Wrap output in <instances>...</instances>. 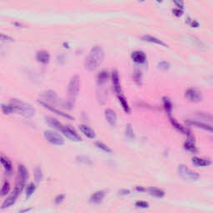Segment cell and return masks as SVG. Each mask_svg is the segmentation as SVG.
I'll return each mask as SVG.
<instances>
[{
    "label": "cell",
    "mask_w": 213,
    "mask_h": 213,
    "mask_svg": "<svg viewBox=\"0 0 213 213\" xmlns=\"http://www.w3.org/2000/svg\"><path fill=\"white\" fill-rule=\"evenodd\" d=\"M104 58L103 49L100 46H95L89 52L85 60V68L88 71H94L98 68Z\"/></svg>",
    "instance_id": "cell-1"
},
{
    "label": "cell",
    "mask_w": 213,
    "mask_h": 213,
    "mask_svg": "<svg viewBox=\"0 0 213 213\" xmlns=\"http://www.w3.org/2000/svg\"><path fill=\"white\" fill-rule=\"evenodd\" d=\"M46 119H47L48 124L50 125L51 127H54V128H56L58 131H60L62 134L65 136L67 138H68L69 140L76 141V142L82 140V138L77 133V132L75 130H73L72 127L65 126V125L61 123L60 122H58L57 120L52 118V117H47Z\"/></svg>",
    "instance_id": "cell-2"
},
{
    "label": "cell",
    "mask_w": 213,
    "mask_h": 213,
    "mask_svg": "<svg viewBox=\"0 0 213 213\" xmlns=\"http://www.w3.org/2000/svg\"><path fill=\"white\" fill-rule=\"evenodd\" d=\"M10 104H12V106L13 107L15 112H18V113H20L22 116H23L26 118H30L35 114L34 108L29 104L25 103L21 100L16 98L12 99Z\"/></svg>",
    "instance_id": "cell-3"
},
{
    "label": "cell",
    "mask_w": 213,
    "mask_h": 213,
    "mask_svg": "<svg viewBox=\"0 0 213 213\" xmlns=\"http://www.w3.org/2000/svg\"><path fill=\"white\" fill-rule=\"evenodd\" d=\"M79 88H80V81H79V78L78 76L75 75L73 78H71L70 82L68 83V98H69V103L72 104L75 102V100L78 97V92H79Z\"/></svg>",
    "instance_id": "cell-4"
},
{
    "label": "cell",
    "mask_w": 213,
    "mask_h": 213,
    "mask_svg": "<svg viewBox=\"0 0 213 213\" xmlns=\"http://www.w3.org/2000/svg\"><path fill=\"white\" fill-rule=\"evenodd\" d=\"M177 172L179 176L184 180H189V181H197L200 178V175L197 172H194L188 168L186 165H180L178 166Z\"/></svg>",
    "instance_id": "cell-5"
},
{
    "label": "cell",
    "mask_w": 213,
    "mask_h": 213,
    "mask_svg": "<svg viewBox=\"0 0 213 213\" xmlns=\"http://www.w3.org/2000/svg\"><path fill=\"white\" fill-rule=\"evenodd\" d=\"M45 139L52 145L62 146L64 144V140L58 133L51 130H47L43 133Z\"/></svg>",
    "instance_id": "cell-6"
},
{
    "label": "cell",
    "mask_w": 213,
    "mask_h": 213,
    "mask_svg": "<svg viewBox=\"0 0 213 213\" xmlns=\"http://www.w3.org/2000/svg\"><path fill=\"white\" fill-rule=\"evenodd\" d=\"M185 97L187 98L190 102L192 103H199L202 100V93L197 88H188L185 93Z\"/></svg>",
    "instance_id": "cell-7"
},
{
    "label": "cell",
    "mask_w": 213,
    "mask_h": 213,
    "mask_svg": "<svg viewBox=\"0 0 213 213\" xmlns=\"http://www.w3.org/2000/svg\"><path fill=\"white\" fill-rule=\"evenodd\" d=\"M28 170L23 165H19L18 167V177H17V182L16 185H18L20 187H24L25 186V182L28 179Z\"/></svg>",
    "instance_id": "cell-8"
},
{
    "label": "cell",
    "mask_w": 213,
    "mask_h": 213,
    "mask_svg": "<svg viewBox=\"0 0 213 213\" xmlns=\"http://www.w3.org/2000/svg\"><path fill=\"white\" fill-rule=\"evenodd\" d=\"M169 120H170V122H171V124H172V127H173L177 132H181V133L184 134V135H187V137H188V139H189V140H192V136L191 134L190 131L188 130L187 128H186L185 127H183L182 124H180L177 120L175 119V118H173V117H172L171 116H169Z\"/></svg>",
    "instance_id": "cell-9"
},
{
    "label": "cell",
    "mask_w": 213,
    "mask_h": 213,
    "mask_svg": "<svg viewBox=\"0 0 213 213\" xmlns=\"http://www.w3.org/2000/svg\"><path fill=\"white\" fill-rule=\"evenodd\" d=\"M21 192H22V191H21L20 189H18V187H15L14 191L11 193V195H9V196L7 197V199H6L5 201L4 202L1 209L4 210V209H5V208H8L9 207H11L12 205H13V204L15 203L18 197L19 196V194H20Z\"/></svg>",
    "instance_id": "cell-10"
},
{
    "label": "cell",
    "mask_w": 213,
    "mask_h": 213,
    "mask_svg": "<svg viewBox=\"0 0 213 213\" xmlns=\"http://www.w3.org/2000/svg\"><path fill=\"white\" fill-rule=\"evenodd\" d=\"M42 101L47 103H59V100L57 98V94L55 92L48 90L44 92L43 93L41 94V99Z\"/></svg>",
    "instance_id": "cell-11"
},
{
    "label": "cell",
    "mask_w": 213,
    "mask_h": 213,
    "mask_svg": "<svg viewBox=\"0 0 213 213\" xmlns=\"http://www.w3.org/2000/svg\"><path fill=\"white\" fill-rule=\"evenodd\" d=\"M38 103L41 104L42 106H43L45 108H47V109L50 110L51 112H53V113H56V114L59 115V116H62L63 117H66V118H68V119H73V117H72L70 115L67 114V113H64L63 112L57 109L56 108L52 107V105H50L49 103H45V102H43V101H42V100H38Z\"/></svg>",
    "instance_id": "cell-12"
},
{
    "label": "cell",
    "mask_w": 213,
    "mask_h": 213,
    "mask_svg": "<svg viewBox=\"0 0 213 213\" xmlns=\"http://www.w3.org/2000/svg\"><path fill=\"white\" fill-rule=\"evenodd\" d=\"M112 82H113V86L114 92L117 95L122 94V89H121V84H120L119 75L117 71H113L112 73Z\"/></svg>",
    "instance_id": "cell-13"
},
{
    "label": "cell",
    "mask_w": 213,
    "mask_h": 213,
    "mask_svg": "<svg viewBox=\"0 0 213 213\" xmlns=\"http://www.w3.org/2000/svg\"><path fill=\"white\" fill-rule=\"evenodd\" d=\"M105 117L108 121V124L114 127L116 124H117V114L113 110L108 108L105 110Z\"/></svg>",
    "instance_id": "cell-14"
},
{
    "label": "cell",
    "mask_w": 213,
    "mask_h": 213,
    "mask_svg": "<svg viewBox=\"0 0 213 213\" xmlns=\"http://www.w3.org/2000/svg\"><path fill=\"white\" fill-rule=\"evenodd\" d=\"M132 59L136 62V63H139V64H142L146 62V56L143 52L142 51H136V52H132Z\"/></svg>",
    "instance_id": "cell-15"
},
{
    "label": "cell",
    "mask_w": 213,
    "mask_h": 213,
    "mask_svg": "<svg viewBox=\"0 0 213 213\" xmlns=\"http://www.w3.org/2000/svg\"><path fill=\"white\" fill-rule=\"evenodd\" d=\"M79 128H80V131L82 132V133H83V135L86 136L88 138H90V139L95 138V137H96L95 132L91 127H89L88 126H87V125H81L79 127Z\"/></svg>",
    "instance_id": "cell-16"
},
{
    "label": "cell",
    "mask_w": 213,
    "mask_h": 213,
    "mask_svg": "<svg viewBox=\"0 0 213 213\" xmlns=\"http://www.w3.org/2000/svg\"><path fill=\"white\" fill-rule=\"evenodd\" d=\"M106 196V193L103 191H98V192H96L93 193L91 197H90V202L93 203H96V204H98V203L102 202L103 198Z\"/></svg>",
    "instance_id": "cell-17"
},
{
    "label": "cell",
    "mask_w": 213,
    "mask_h": 213,
    "mask_svg": "<svg viewBox=\"0 0 213 213\" xmlns=\"http://www.w3.org/2000/svg\"><path fill=\"white\" fill-rule=\"evenodd\" d=\"M187 123L189 125H192L194 127H197L198 128H202L204 130L209 131V132H213V127L210 126V125L205 124L202 122H199L197 121H191V120H187Z\"/></svg>",
    "instance_id": "cell-18"
},
{
    "label": "cell",
    "mask_w": 213,
    "mask_h": 213,
    "mask_svg": "<svg viewBox=\"0 0 213 213\" xmlns=\"http://www.w3.org/2000/svg\"><path fill=\"white\" fill-rule=\"evenodd\" d=\"M36 58L38 60V62L43 63V64H46V63L49 62L50 56H49L48 52H46V51H40V52H37Z\"/></svg>",
    "instance_id": "cell-19"
},
{
    "label": "cell",
    "mask_w": 213,
    "mask_h": 213,
    "mask_svg": "<svg viewBox=\"0 0 213 213\" xmlns=\"http://www.w3.org/2000/svg\"><path fill=\"white\" fill-rule=\"evenodd\" d=\"M1 162H2V165L4 166L6 173L10 175L13 172V166H12L11 161L4 156H1Z\"/></svg>",
    "instance_id": "cell-20"
},
{
    "label": "cell",
    "mask_w": 213,
    "mask_h": 213,
    "mask_svg": "<svg viewBox=\"0 0 213 213\" xmlns=\"http://www.w3.org/2000/svg\"><path fill=\"white\" fill-rule=\"evenodd\" d=\"M192 163L197 166H207L212 164V161L207 160V159L201 158V157L194 156L192 158Z\"/></svg>",
    "instance_id": "cell-21"
},
{
    "label": "cell",
    "mask_w": 213,
    "mask_h": 213,
    "mask_svg": "<svg viewBox=\"0 0 213 213\" xmlns=\"http://www.w3.org/2000/svg\"><path fill=\"white\" fill-rule=\"evenodd\" d=\"M147 191H148V192H149L150 195L153 196V197H155L161 198L165 196L164 191H162L161 189L157 188V187H151V188H149Z\"/></svg>",
    "instance_id": "cell-22"
},
{
    "label": "cell",
    "mask_w": 213,
    "mask_h": 213,
    "mask_svg": "<svg viewBox=\"0 0 213 213\" xmlns=\"http://www.w3.org/2000/svg\"><path fill=\"white\" fill-rule=\"evenodd\" d=\"M142 38V40H144V41L146 42H152V43H156V44L161 45V46H166V44H165L163 42L161 41L160 39H158V38H155V37L150 36V35H144Z\"/></svg>",
    "instance_id": "cell-23"
},
{
    "label": "cell",
    "mask_w": 213,
    "mask_h": 213,
    "mask_svg": "<svg viewBox=\"0 0 213 213\" xmlns=\"http://www.w3.org/2000/svg\"><path fill=\"white\" fill-rule=\"evenodd\" d=\"M118 99H119V102L122 107V109L124 110V112L126 113H130L131 110H130V107L128 105V103L127 102V99L125 98L124 96H122V94L118 95Z\"/></svg>",
    "instance_id": "cell-24"
},
{
    "label": "cell",
    "mask_w": 213,
    "mask_h": 213,
    "mask_svg": "<svg viewBox=\"0 0 213 213\" xmlns=\"http://www.w3.org/2000/svg\"><path fill=\"white\" fill-rule=\"evenodd\" d=\"M184 148L187 150V151L191 152V153H196L197 151V148L196 147V146L194 144L192 140H188L184 143Z\"/></svg>",
    "instance_id": "cell-25"
},
{
    "label": "cell",
    "mask_w": 213,
    "mask_h": 213,
    "mask_svg": "<svg viewBox=\"0 0 213 213\" xmlns=\"http://www.w3.org/2000/svg\"><path fill=\"white\" fill-rule=\"evenodd\" d=\"M163 101V108H164V109L166 111V113L168 114V116H171V113H172V102L170 101V99L168 98H163L162 99Z\"/></svg>",
    "instance_id": "cell-26"
},
{
    "label": "cell",
    "mask_w": 213,
    "mask_h": 213,
    "mask_svg": "<svg viewBox=\"0 0 213 213\" xmlns=\"http://www.w3.org/2000/svg\"><path fill=\"white\" fill-rule=\"evenodd\" d=\"M108 73L106 71H102L98 75V83L100 85H103L108 81Z\"/></svg>",
    "instance_id": "cell-27"
},
{
    "label": "cell",
    "mask_w": 213,
    "mask_h": 213,
    "mask_svg": "<svg viewBox=\"0 0 213 213\" xmlns=\"http://www.w3.org/2000/svg\"><path fill=\"white\" fill-rule=\"evenodd\" d=\"M76 160L78 161V163L80 164H83V165H92V161L91 159L86 156H77Z\"/></svg>",
    "instance_id": "cell-28"
},
{
    "label": "cell",
    "mask_w": 213,
    "mask_h": 213,
    "mask_svg": "<svg viewBox=\"0 0 213 213\" xmlns=\"http://www.w3.org/2000/svg\"><path fill=\"white\" fill-rule=\"evenodd\" d=\"M1 109L4 114H10L13 112H14V108L12 106V104H2V107H1Z\"/></svg>",
    "instance_id": "cell-29"
},
{
    "label": "cell",
    "mask_w": 213,
    "mask_h": 213,
    "mask_svg": "<svg viewBox=\"0 0 213 213\" xmlns=\"http://www.w3.org/2000/svg\"><path fill=\"white\" fill-rule=\"evenodd\" d=\"M9 191H10V184H9L8 182L5 181L4 182L2 189H1V196L4 197V196H6L8 193L9 192Z\"/></svg>",
    "instance_id": "cell-30"
},
{
    "label": "cell",
    "mask_w": 213,
    "mask_h": 213,
    "mask_svg": "<svg viewBox=\"0 0 213 213\" xmlns=\"http://www.w3.org/2000/svg\"><path fill=\"white\" fill-rule=\"evenodd\" d=\"M34 177H35V180L36 182H41L42 179V169L40 166H36L34 169Z\"/></svg>",
    "instance_id": "cell-31"
},
{
    "label": "cell",
    "mask_w": 213,
    "mask_h": 213,
    "mask_svg": "<svg viewBox=\"0 0 213 213\" xmlns=\"http://www.w3.org/2000/svg\"><path fill=\"white\" fill-rule=\"evenodd\" d=\"M133 79L135 81V83L137 84V85H141L142 84V73H141L139 70H135V72L133 73Z\"/></svg>",
    "instance_id": "cell-32"
},
{
    "label": "cell",
    "mask_w": 213,
    "mask_h": 213,
    "mask_svg": "<svg viewBox=\"0 0 213 213\" xmlns=\"http://www.w3.org/2000/svg\"><path fill=\"white\" fill-rule=\"evenodd\" d=\"M35 189H36V187L33 183H30L28 187H27L26 189V197L28 198L31 197L32 195L33 194V192H35Z\"/></svg>",
    "instance_id": "cell-33"
},
{
    "label": "cell",
    "mask_w": 213,
    "mask_h": 213,
    "mask_svg": "<svg viewBox=\"0 0 213 213\" xmlns=\"http://www.w3.org/2000/svg\"><path fill=\"white\" fill-rule=\"evenodd\" d=\"M96 146L99 148L100 150H102V151H105V152H107V153H110L111 152V149H110L108 146H107V145H105L104 143L103 142H97L96 143Z\"/></svg>",
    "instance_id": "cell-34"
},
{
    "label": "cell",
    "mask_w": 213,
    "mask_h": 213,
    "mask_svg": "<svg viewBox=\"0 0 213 213\" xmlns=\"http://www.w3.org/2000/svg\"><path fill=\"white\" fill-rule=\"evenodd\" d=\"M125 133H126V136H127L128 138H133V137H134V132H133V129H132V125L127 124L126 126Z\"/></svg>",
    "instance_id": "cell-35"
},
{
    "label": "cell",
    "mask_w": 213,
    "mask_h": 213,
    "mask_svg": "<svg viewBox=\"0 0 213 213\" xmlns=\"http://www.w3.org/2000/svg\"><path fill=\"white\" fill-rule=\"evenodd\" d=\"M135 206L138 208H147L149 207V204L145 201H138L135 203Z\"/></svg>",
    "instance_id": "cell-36"
},
{
    "label": "cell",
    "mask_w": 213,
    "mask_h": 213,
    "mask_svg": "<svg viewBox=\"0 0 213 213\" xmlns=\"http://www.w3.org/2000/svg\"><path fill=\"white\" fill-rule=\"evenodd\" d=\"M170 67V65H169V63L166 62H161L158 63V68L161 69V70H167L168 68Z\"/></svg>",
    "instance_id": "cell-37"
},
{
    "label": "cell",
    "mask_w": 213,
    "mask_h": 213,
    "mask_svg": "<svg viewBox=\"0 0 213 213\" xmlns=\"http://www.w3.org/2000/svg\"><path fill=\"white\" fill-rule=\"evenodd\" d=\"M64 199H65V196L63 194H60V195H58V196L56 197L55 200H54V202H55V204L58 205V204L62 203Z\"/></svg>",
    "instance_id": "cell-38"
},
{
    "label": "cell",
    "mask_w": 213,
    "mask_h": 213,
    "mask_svg": "<svg viewBox=\"0 0 213 213\" xmlns=\"http://www.w3.org/2000/svg\"><path fill=\"white\" fill-rule=\"evenodd\" d=\"M173 2L177 5L178 8H182V9L183 8V7H184V2H183V0H173Z\"/></svg>",
    "instance_id": "cell-39"
},
{
    "label": "cell",
    "mask_w": 213,
    "mask_h": 213,
    "mask_svg": "<svg viewBox=\"0 0 213 213\" xmlns=\"http://www.w3.org/2000/svg\"><path fill=\"white\" fill-rule=\"evenodd\" d=\"M1 41L4 42H13V39L8 36H6L4 34H1Z\"/></svg>",
    "instance_id": "cell-40"
},
{
    "label": "cell",
    "mask_w": 213,
    "mask_h": 213,
    "mask_svg": "<svg viewBox=\"0 0 213 213\" xmlns=\"http://www.w3.org/2000/svg\"><path fill=\"white\" fill-rule=\"evenodd\" d=\"M182 13H183V12H182V8H175L174 10H173V14L175 16H177V17H180V16L182 15Z\"/></svg>",
    "instance_id": "cell-41"
},
{
    "label": "cell",
    "mask_w": 213,
    "mask_h": 213,
    "mask_svg": "<svg viewBox=\"0 0 213 213\" xmlns=\"http://www.w3.org/2000/svg\"><path fill=\"white\" fill-rule=\"evenodd\" d=\"M187 23H188L191 26L193 27V28H197V27L199 26V23H198L197 21L195 20H190V19H188Z\"/></svg>",
    "instance_id": "cell-42"
},
{
    "label": "cell",
    "mask_w": 213,
    "mask_h": 213,
    "mask_svg": "<svg viewBox=\"0 0 213 213\" xmlns=\"http://www.w3.org/2000/svg\"><path fill=\"white\" fill-rule=\"evenodd\" d=\"M32 211V208H28V209H24V210H22L20 211V212H30Z\"/></svg>",
    "instance_id": "cell-43"
},
{
    "label": "cell",
    "mask_w": 213,
    "mask_h": 213,
    "mask_svg": "<svg viewBox=\"0 0 213 213\" xmlns=\"http://www.w3.org/2000/svg\"><path fill=\"white\" fill-rule=\"evenodd\" d=\"M137 190L139 191V192H144L145 191V189L144 188H142V187H137Z\"/></svg>",
    "instance_id": "cell-44"
},
{
    "label": "cell",
    "mask_w": 213,
    "mask_h": 213,
    "mask_svg": "<svg viewBox=\"0 0 213 213\" xmlns=\"http://www.w3.org/2000/svg\"><path fill=\"white\" fill-rule=\"evenodd\" d=\"M156 1H157L158 3H161V1H162V0H156Z\"/></svg>",
    "instance_id": "cell-45"
}]
</instances>
